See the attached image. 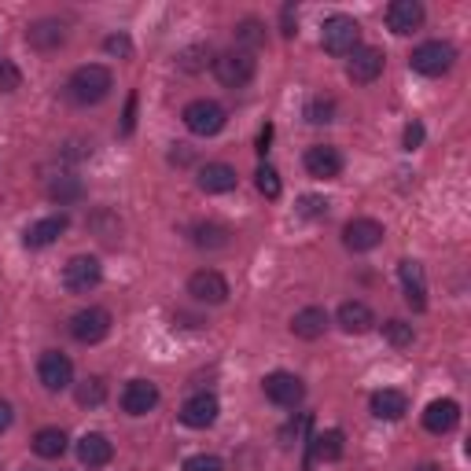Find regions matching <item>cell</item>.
Here are the masks:
<instances>
[{"instance_id":"obj_1","label":"cell","mask_w":471,"mask_h":471,"mask_svg":"<svg viewBox=\"0 0 471 471\" xmlns=\"http://www.w3.org/2000/svg\"><path fill=\"white\" fill-rule=\"evenodd\" d=\"M67 88H70V97L77 100V104H100V100H108L111 97V88H115V77H111V70L108 67H100V63H85V67H77L74 74H70V81H67Z\"/></svg>"},{"instance_id":"obj_2","label":"cell","mask_w":471,"mask_h":471,"mask_svg":"<svg viewBox=\"0 0 471 471\" xmlns=\"http://www.w3.org/2000/svg\"><path fill=\"white\" fill-rule=\"evenodd\" d=\"M321 45L332 56H350L361 45V26L353 15H328L321 26Z\"/></svg>"},{"instance_id":"obj_3","label":"cell","mask_w":471,"mask_h":471,"mask_svg":"<svg viewBox=\"0 0 471 471\" xmlns=\"http://www.w3.org/2000/svg\"><path fill=\"white\" fill-rule=\"evenodd\" d=\"M453 63H456V48L449 41H424L409 56V67L416 74H424V77H442Z\"/></svg>"},{"instance_id":"obj_4","label":"cell","mask_w":471,"mask_h":471,"mask_svg":"<svg viewBox=\"0 0 471 471\" xmlns=\"http://www.w3.org/2000/svg\"><path fill=\"white\" fill-rule=\"evenodd\" d=\"M180 118H184L188 133H196V137H218L225 129V122H229V115H225V108L218 100H192L184 108Z\"/></svg>"},{"instance_id":"obj_5","label":"cell","mask_w":471,"mask_h":471,"mask_svg":"<svg viewBox=\"0 0 471 471\" xmlns=\"http://www.w3.org/2000/svg\"><path fill=\"white\" fill-rule=\"evenodd\" d=\"M261 391H265V398H269L272 405H280V409H295V405H302V398H306V384L299 380L295 372H269L265 380H261Z\"/></svg>"},{"instance_id":"obj_6","label":"cell","mask_w":471,"mask_h":471,"mask_svg":"<svg viewBox=\"0 0 471 471\" xmlns=\"http://www.w3.org/2000/svg\"><path fill=\"white\" fill-rule=\"evenodd\" d=\"M100 280H104V265H100V258H92V254H77V258H70L63 265V288L74 292V295L92 292Z\"/></svg>"},{"instance_id":"obj_7","label":"cell","mask_w":471,"mask_h":471,"mask_svg":"<svg viewBox=\"0 0 471 471\" xmlns=\"http://www.w3.org/2000/svg\"><path fill=\"white\" fill-rule=\"evenodd\" d=\"M70 335H74L77 343H85V346L104 343V339L111 335V313H108L104 306L77 310V313L70 317Z\"/></svg>"},{"instance_id":"obj_8","label":"cell","mask_w":471,"mask_h":471,"mask_svg":"<svg viewBox=\"0 0 471 471\" xmlns=\"http://www.w3.org/2000/svg\"><path fill=\"white\" fill-rule=\"evenodd\" d=\"M214 77L225 85V88H243L251 77H254V56L236 48V52H221L214 59Z\"/></svg>"},{"instance_id":"obj_9","label":"cell","mask_w":471,"mask_h":471,"mask_svg":"<svg viewBox=\"0 0 471 471\" xmlns=\"http://www.w3.org/2000/svg\"><path fill=\"white\" fill-rule=\"evenodd\" d=\"M37 380H41V387L52 391V394L67 391V387L74 384V364H70V357L59 353V350H45L41 361H37Z\"/></svg>"},{"instance_id":"obj_10","label":"cell","mask_w":471,"mask_h":471,"mask_svg":"<svg viewBox=\"0 0 471 471\" xmlns=\"http://www.w3.org/2000/svg\"><path fill=\"white\" fill-rule=\"evenodd\" d=\"M188 295L203 306H221L229 299V280L214 269H200V272L188 276Z\"/></svg>"},{"instance_id":"obj_11","label":"cell","mask_w":471,"mask_h":471,"mask_svg":"<svg viewBox=\"0 0 471 471\" xmlns=\"http://www.w3.org/2000/svg\"><path fill=\"white\" fill-rule=\"evenodd\" d=\"M384 63H387V56H384L380 48H372V45H357V48L350 52L346 77H350L353 85H372L375 77L384 74Z\"/></svg>"},{"instance_id":"obj_12","label":"cell","mask_w":471,"mask_h":471,"mask_svg":"<svg viewBox=\"0 0 471 471\" xmlns=\"http://www.w3.org/2000/svg\"><path fill=\"white\" fill-rule=\"evenodd\" d=\"M398 280H402V292H405V302L424 313L427 310V276H424V265L416 258H405L398 265Z\"/></svg>"},{"instance_id":"obj_13","label":"cell","mask_w":471,"mask_h":471,"mask_svg":"<svg viewBox=\"0 0 471 471\" xmlns=\"http://www.w3.org/2000/svg\"><path fill=\"white\" fill-rule=\"evenodd\" d=\"M218 413H221L218 398H214V394H207V391H200V394H192V398H188V402L180 405V424H184V427L203 431V427H210V424L218 420Z\"/></svg>"},{"instance_id":"obj_14","label":"cell","mask_w":471,"mask_h":471,"mask_svg":"<svg viewBox=\"0 0 471 471\" xmlns=\"http://www.w3.org/2000/svg\"><path fill=\"white\" fill-rule=\"evenodd\" d=\"M424 19H427V12H424L420 0H394V5L387 8V26H391L398 37L416 34V30L424 26Z\"/></svg>"},{"instance_id":"obj_15","label":"cell","mask_w":471,"mask_h":471,"mask_svg":"<svg viewBox=\"0 0 471 471\" xmlns=\"http://www.w3.org/2000/svg\"><path fill=\"white\" fill-rule=\"evenodd\" d=\"M343 243H346V251H353V254L372 251V247L384 243V225L372 221V218H353V221L343 229Z\"/></svg>"},{"instance_id":"obj_16","label":"cell","mask_w":471,"mask_h":471,"mask_svg":"<svg viewBox=\"0 0 471 471\" xmlns=\"http://www.w3.org/2000/svg\"><path fill=\"white\" fill-rule=\"evenodd\" d=\"M302 162H306V173L317 177V180H335L343 173V155L332 144H313Z\"/></svg>"},{"instance_id":"obj_17","label":"cell","mask_w":471,"mask_h":471,"mask_svg":"<svg viewBox=\"0 0 471 471\" xmlns=\"http://www.w3.org/2000/svg\"><path fill=\"white\" fill-rule=\"evenodd\" d=\"M111 456H115V445H111V438H108V435L88 431V435H81V438H77V460H81L85 467H108V464H111Z\"/></svg>"},{"instance_id":"obj_18","label":"cell","mask_w":471,"mask_h":471,"mask_svg":"<svg viewBox=\"0 0 471 471\" xmlns=\"http://www.w3.org/2000/svg\"><path fill=\"white\" fill-rule=\"evenodd\" d=\"M236 169L229 166V162H207L203 169H200V177H196V184H200V192H207V196H225V192H232L236 188Z\"/></svg>"},{"instance_id":"obj_19","label":"cell","mask_w":471,"mask_h":471,"mask_svg":"<svg viewBox=\"0 0 471 471\" xmlns=\"http://www.w3.org/2000/svg\"><path fill=\"white\" fill-rule=\"evenodd\" d=\"M67 214H52V218H41V221H34L26 232H23V243L30 247V251H45V247H52L63 232H67Z\"/></svg>"},{"instance_id":"obj_20","label":"cell","mask_w":471,"mask_h":471,"mask_svg":"<svg viewBox=\"0 0 471 471\" xmlns=\"http://www.w3.org/2000/svg\"><path fill=\"white\" fill-rule=\"evenodd\" d=\"M155 405H159V387H155L151 380H133V384H126V391H122V409H126L129 416H148Z\"/></svg>"},{"instance_id":"obj_21","label":"cell","mask_w":471,"mask_h":471,"mask_svg":"<svg viewBox=\"0 0 471 471\" xmlns=\"http://www.w3.org/2000/svg\"><path fill=\"white\" fill-rule=\"evenodd\" d=\"M456 424H460V405L453 398H438V402H431L424 409V427L431 435H449Z\"/></svg>"},{"instance_id":"obj_22","label":"cell","mask_w":471,"mask_h":471,"mask_svg":"<svg viewBox=\"0 0 471 471\" xmlns=\"http://www.w3.org/2000/svg\"><path fill=\"white\" fill-rule=\"evenodd\" d=\"M26 41H30V48H37V52H56V48L67 45V30H63L59 19H37V23L26 30Z\"/></svg>"},{"instance_id":"obj_23","label":"cell","mask_w":471,"mask_h":471,"mask_svg":"<svg viewBox=\"0 0 471 471\" xmlns=\"http://www.w3.org/2000/svg\"><path fill=\"white\" fill-rule=\"evenodd\" d=\"M335 317H339V328H343L346 335H364V332L375 328V313H372L364 302H343Z\"/></svg>"},{"instance_id":"obj_24","label":"cell","mask_w":471,"mask_h":471,"mask_svg":"<svg viewBox=\"0 0 471 471\" xmlns=\"http://www.w3.org/2000/svg\"><path fill=\"white\" fill-rule=\"evenodd\" d=\"M368 405H372V416L380 420H402L409 413V398L402 391H375Z\"/></svg>"},{"instance_id":"obj_25","label":"cell","mask_w":471,"mask_h":471,"mask_svg":"<svg viewBox=\"0 0 471 471\" xmlns=\"http://www.w3.org/2000/svg\"><path fill=\"white\" fill-rule=\"evenodd\" d=\"M324 328H328V313H324L321 306H306V310H299V313L292 317V332H295L299 339H321Z\"/></svg>"},{"instance_id":"obj_26","label":"cell","mask_w":471,"mask_h":471,"mask_svg":"<svg viewBox=\"0 0 471 471\" xmlns=\"http://www.w3.org/2000/svg\"><path fill=\"white\" fill-rule=\"evenodd\" d=\"M229 240H232V232L225 225H218V221H200L192 229V243L200 251H221V247H229Z\"/></svg>"},{"instance_id":"obj_27","label":"cell","mask_w":471,"mask_h":471,"mask_svg":"<svg viewBox=\"0 0 471 471\" xmlns=\"http://www.w3.org/2000/svg\"><path fill=\"white\" fill-rule=\"evenodd\" d=\"M310 442H313V456H317V460H328V464H332V460H339V456H343V449H346V438H343V431H339V427L317 431Z\"/></svg>"},{"instance_id":"obj_28","label":"cell","mask_w":471,"mask_h":471,"mask_svg":"<svg viewBox=\"0 0 471 471\" xmlns=\"http://www.w3.org/2000/svg\"><path fill=\"white\" fill-rule=\"evenodd\" d=\"M34 453L45 456V460L63 456V453H67V435H63L59 427H41V431L34 435Z\"/></svg>"},{"instance_id":"obj_29","label":"cell","mask_w":471,"mask_h":471,"mask_svg":"<svg viewBox=\"0 0 471 471\" xmlns=\"http://www.w3.org/2000/svg\"><path fill=\"white\" fill-rule=\"evenodd\" d=\"M74 398H77V405H104L108 402V384L100 380V375H88V380H81L74 387Z\"/></svg>"},{"instance_id":"obj_30","label":"cell","mask_w":471,"mask_h":471,"mask_svg":"<svg viewBox=\"0 0 471 471\" xmlns=\"http://www.w3.org/2000/svg\"><path fill=\"white\" fill-rule=\"evenodd\" d=\"M48 196L56 203H74V200H81V180L77 177H56L48 184Z\"/></svg>"},{"instance_id":"obj_31","label":"cell","mask_w":471,"mask_h":471,"mask_svg":"<svg viewBox=\"0 0 471 471\" xmlns=\"http://www.w3.org/2000/svg\"><path fill=\"white\" fill-rule=\"evenodd\" d=\"M236 41L243 45V52H251V48L265 45V26H261L258 19H243V23L236 26Z\"/></svg>"},{"instance_id":"obj_32","label":"cell","mask_w":471,"mask_h":471,"mask_svg":"<svg viewBox=\"0 0 471 471\" xmlns=\"http://www.w3.org/2000/svg\"><path fill=\"white\" fill-rule=\"evenodd\" d=\"M384 339L402 350V346H413L416 332H413V324H405V321H387V324H384Z\"/></svg>"},{"instance_id":"obj_33","label":"cell","mask_w":471,"mask_h":471,"mask_svg":"<svg viewBox=\"0 0 471 471\" xmlns=\"http://www.w3.org/2000/svg\"><path fill=\"white\" fill-rule=\"evenodd\" d=\"M254 184H258V192H261L265 200H280V173H276L272 166H258Z\"/></svg>"},{"instance_id":"obj_34","label":"cell","mask_w":471,"mask_h":471,"mask_svg":"<svg viewBox=\"0 0 471 471\" xmlns=\"http://www.w3.org/2000/svg\"><path fill=\"white\" fill-rule=\"evenodd\" d=\"M180 471H225V464L214 456V453H196V456H188Z\"/></svg>"},{"instance_id":"obj_35","label":"cell","mask_w":471,"mask_h":471,"mask_svg":"<svg viewBox=\"0 0 471 471\" xmlns=\"http://www.w3.org/2000/svg\"><path fill=\"white\" fill-rule=\"evenodd\" d=\"M19 85H23L19 67H15V63H8V59H0V92H15Z\"/></svg>"},{"instance_id":"obj_36","label":"cell","mask_w":471,"mask_h":471,"mask_svg":"<svg viewBox=\"0 0 471 471\" xmlns=\"http://www.w3.org/2000/svg\"><path fill=\"white\" fill-rule=\"evenodd\" d=\"M299 214L302 218H328V200H321V196H302L299 200Z\"/></svg>"},{"instance_id":"obj_37","label":"cell","mask_w":471,"mask_h":471,"mask_svg":"<svg viewBox=\"0 0 471 471\" xmlns=\"http://www.w3.org/2000/svg\"><path fill=\"white\" fill-rule=\"evenodd\" d=\"M306 118H310L313 126L332 122V118H335V104H332V100H313V104L306 108Z\"/></svg>"},{"instance_id":"obj_38","label":"cell","mask_w":471,"mask_h":471,"mask_svg":"<svg viewBox=\"0 0 471 471\" xmlns=\"http://www.w3.org/2000/svg\"><path fill=\"white\" fill-rule=\"evenodd\" d=\"M104 48H108L111 56H122V59H129V56H133V41H129L126 34H111V37L104 41Z\"/></svg>"},{"instance_id":"obj_39","label":"cell","mask_w":471,"mask_h":471,"mask_svg":"<svg viewBox=\"0 0 471 471\" xmlns=\"http://www.w3.org/2000/svg\"><path fill=\"white\" fill-rule=\"evenodd\" d=\"M402 144H405V151H416V148L424 144V126H420V122H409V126H405Z\"/></svg>"},{"instance_id":"obj_40","label":"cell","mask_w":471,"mask_h":471,"mask_svg":"<svg viewBox=\"0 0 471 471\" xmlns=\"http://www.w3.org/2000/svg\"><path fill=\"white\" fill-rule=\"evenodd\" d=\"M133 122H137V97L126 100V118H122V133H126V137L133 133Z\"/></svg>"},{"instance_id":"obj_41","label":"cell","mask_w":471,"mask_h":471,"mask_svg":"<svg viewBox=\"0 0 471 471\" xmlns=\"http://www.w3.org/2000/svg\"><path fill=\"white\" fill-rule=\"evenodd\" d=\"M12 420H15V409H12L5 398H0V435H5V431L12 427Z\"/></svg>"},{"instance_id":"obj_42","label":"cell","mask_w":471,"mask_h":471,"mask_svg":"<svg viewBox=\"0 0 471 471\" xmlns=\"http://www.w3.org/2000/svg\"><path fill=\"white\" fill-rule=\"evenodd\" d=\"M280 15H284V37H295V8L288 5V8L280 12Z\"/></svg>"},{"instance_id":"obj_43","label":"cell","mask_w":471,"mask_h":471,"mask_svg":"<svg viewBox=\"0 0 471 471\" xmlns=\"http://www.w3.org/2000/svg\"><path fill=\"white\" fill-rule=\"evenodd\" d=\"M269 144H272V126H265V129L258 133V155H265V151H269Z\"/></svg>"},{"instance_id":"obj_44","label":"cell","mask_w":471,"mask_h":471,"mask_svg":"<svg viewBox=\"0 0 471 471\" xmlns=\"http://www.w3.org/2000/svg\"><path fill=\"white\" fill-rule=\"evenodd\" d=\"M413 471H442L438 464H420V467H413Z\"/></svg>"}]
</instances>
